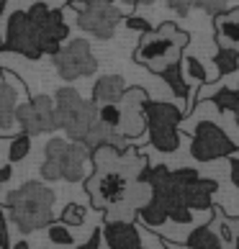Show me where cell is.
I'll list each match as a JSON object with an SVG mask.
<instances>
[{
    "label": "cell",
    "mask_w": 239,
    "mask_h": 249,
    "mask_svg": "<svg viewBox=\"0 0 239 249\" xmlns=\"http://www.w3.org/2000/svg\"><path fill=\"white\" fill-rule=\"evenodd\" d=\"M8 218L18 226L21 234H34L39 229H47V224L54 221V193L41 185V182H23L21 188L8 193L5 198Z\"/></svg>",
    "instance_id": "cell-1"
},
{
    "label": "cell",
    "mask_w": 239,
    "mask_h": 249,
    "mask_svg": "<svg viewBox=\"0 0 239 249\" xmlns=\"http://www.w3.org/2000/svg\"><path fill=\"white\" fill-rule=\"evenodd\" d=\"M188 41H190L188 31H180L175 23L165 21L157 31L149 29L142 34L139 47L134 52V59L144 64V67H149L154 75H160L170 62L180 59V52L188 47Z\"/></svg>",
    "instance_id": "cell-2"
},
{
    "label": "cell",
    "mask_w": 239,
    "mask_h": 249,
    "mask_svg": "<svg viewBox=\"0 0 239 249\" xmlns=\"http://www.w3.org/2000/svg\"><path fill=\"white\" fill-rule=\"evenodd\" d=\"M41 162V178L44 180H67V182H82L88 178V167L93 160V152L82 142H64V139H52L47 144Z\"/></svg>",
    "instance_id": "cell-3"
},
{
    "label": "cell",
    "mask_w": 239,
    "mask_h": 249,
    "mask_svg": "<svg viewBox=\"0 0 239 249\" xmlns=\"http://www.w3.org/2000/svg\"><path fill=\"white\" fill-rule=\"evenodd\" d=\"M98 118L95 100H82L75 88H59L54 95V121L57 128H64L70 142H82V136Z\"/></svg>",
    "instance_id": "cell-4"
},
{
    "label": "cell",
    "mask_w": 239,
    "mask_h": 249,
    "mask_svg": "<svg viewBox=\"0 0 239 249\" xmlns=\"http://www.w3.org/2000/svg\"><path fill=\"white\" fill-rule=\"evenodd\" d=\"M142 113H144V126L154 149L162 154L178 152L180 149L178 124L185 118V113L172 103H157V100H149V98H144Z\"/></svg>",
    "instance_id": "cell-5"
},
{
    "label": "cell",
    "mask_w": 239,
    "mask_h": 249,
    "mask_svg": "<svg viewBox=\"0 0 239 249\" xmlns=\"http://www.w3.org/2000/svg\"><path fill=\"white\" fill-rule=\"evenodd\" d=\"M70 5L77 8V26L95 39H111L124 21V11L113 0H70Z\"/></svg>",
    "instance_id": "cell-6"
},
{
    "label": "cell",
    "mask_w": 239,
    "mask_h": 249,
    "mask_svg": "<svg viewBox=\"0 0 239 249\" xmlns=\"http://www.w3.org/2000/svg\"><path fill=\"white\" fill-rule=\"evenodd\" d=\"M26 13H29L34 29H36V36H39L41 54H54L62 47V41L70 36V29H67L64 16H62V8L49 5L47 0H34L26 8Z\"/></svg>",
    "instance_id": "cell-7"
},
{
    "label": "cell",
    "mask_w": 239,
    "mask_h": 249,
    "mask_svg": "<svg viewBox=\"0 0 239 249\" xmlns=\"http://www.w3.org/2000/svg\"><path fill=\"white\" fill-rule=\"evenodd\" d=\"M0 34H3V49L16 52L26 59H39L41 47H39V36L31 23L29 13L23 11H5V18L0 21Z\"/></svg>",
    "instance_id": "cell-8"
},
{
    "label": "cell",
    "mask_w": 239,
    "mask_h": 249,
    "mask_svg": "<svg viewBox=\"0 0 239 249\" xmlns=\"http://www.w3.org/2000/svg\"><path fill=\"white\" fill-rule=\"evenodd\" d=\"M52 62L57 67V75L67 82L90 77L98 72V59L93 57V49L85 39H72L70 44L59 47L52 54Z\"/></svg>",
    "instance_id": "cell-9"
},
{
    "label": "cell",
    "mask_w": 239,
    "mask_h": 249,
    "mask_svg": "<svg viewBox=\"0 0 239 249\" xmlns=\"http://www.w3.org/2000/svg\"><path fill=\"white\" fill-rule=\"evenodd\" d=\"M170 178L178 188V196L183 200V206H188L190 211H211L214 208L211 196L219 190L216 180L201 178L193 167H180L175 172H170Z\"/></svg>",
    "instance_id": "cell-10"
},
{
    "label": "cell",
    "mask_w": 239,
    "mask_h": 249,
    "mask_svg": "<svg viewBox=\"0 0 239 249\" xmlns=\"http://www.w3.org/2000/svg\"><path fill=\"white\" fill-rule=\"evenodd\" d=\"M237 152V144L226 136L221 126H216L214 121H201L193 131L190 142V154L198 162H214L219 157H232Z\"/></svg>",
    "instance_id": "cell-11"
},
{
    "label": "cell",
    "mask_w": 239,
    "mask_h": 249,
    "mask_svg": "<svg viewBox=\"0 0 239 249\" xmlns=\"http://www.w3.org/2000/svg\"><path fill=\"white\" fill-rule=\"evenodd\" d=\"M85 190L90 196L95 211H103L108 206H116L129 196V175L118 172V170H108V172H95L93 178H85Z\"/></svg>",
    "instance_id": "cell-12"
},
{
    "label": "cell",
    "mask_w": 239,
    "mask_h": 249,
    "mask_svg": "<svg viewBox=\"0 0 239 249\" xmlns=\"http://www.w3.org/2000/svg\"><path fill=\"white\" fill-rule=\"evenodd\" d=\"M16 124L21 126L26 134H52L57 131V121H54V100L49 95H34L26 103H16Z\"/></svg>",
    "instance_id": "cell-13"
},
{
    "label": "cell",
    "mask_w": 239,
    "mask_h": 249,
    "mask_svg": "<svg viewBox=\"0 0 239 249\" xmlns=\"http://www.w3.org/2000/svg\"><path fill=\"white\" fill-rule=\"evenodd\" d=\"M147 93L142 88H134V90H124L121 95V126L118 131L124 136H139L144 131V113H142V103H144Z\"/></svg>",
    "instance_id": "cell-14"
},
{
    "label": "cell",
    "mask_w": 239,
    "mask_h": 249,
    "mask_svg": "<svg viewBox=\"0 0 239 249\" xmlns=\"http://www.w3.org/2000/svg\"><path fill=\"white\" fill-rule=\"evenodd\" d=\"M82 144L88 146L90 152H100V149H113L118 154H126V136L118 131V128L113 126H106L103 121H93V126L85 131V136H82Z\"/></svg>",
    "instance_id": "cell-15"
},
{
    "label": "cell",
    "mask_w": 239,
    "mask_h": 249,
    "mask_svg": "<svg viewBox=\"0 0 239 249\" xmlns=\"http://www.w3.org/2000/svg\"><path fill=\"white\" fill-rule=\"evenodd\" d=\"M106 244L111 249H142L144 242L139 236V229L129 221H108L103 229Z\"/></svg>",
    "instance_id": "cell-16"
},
{
    "label": "cell",
    "mask_w": 239,
    "mask_h": 249,
    "mask_svg": "<svg viewBox=\"0 0 239 249\" xmlns=\"http://www.w3.org/2000/svg\"><path fill=\"white\" fill-rule=\"evenodd\" d=\"M214 23H216V44H219V49L239 52V8L216 13Z\"/></svg>",
    "instance_id": "cell-17"
},
{
    "label": "cell",
    "mask_w": 239,
    "mask_h": 249,
    "mask_svg": "<svg viewBox=\"0 0 239 249\" xmlns=\"http://www.w3.org/2000/svg\"><path fill=\"white\" fill-rule=\"evenodd\" d=\"M126 90V82L121 75H103L95 80L93 85V100L100 106V103H118Z\"/></svg>",
    "instance_id": "cell-18"
},
{
    "label": "cell",
    "mask_w": 239,
    "mask_h": 249,
    "mask_svg": "<svg viewBox=\"0 0 239 249\" xmlns=\"http://www.w3.org/2000/svg\"><path fill=\"white\" fill-rule=\"evenodd\" d=\"M160 77H165V82L172 88V93H175L178 98H190V106L185 110V118H188L196 100H193V93H190V88H188V82H185V72H180V59L178 62H170L167 67L160 72Z\"/></svg>",
    "instance_id": "cell-19"
},
{
    "label": "cell",
    "mask_w": 239,
    "mask_h": 249,
    "mask_svg": "<svg viewBox=\"0 0 239 249\" xmlns=\"http://www.w3.org/2000/svg\"><path fill=\"white\" fill-rule=\"evenodd\" d=\"M16 103H18V90L0 80V128L3 131H8L16 124V116H13Z\"/></svg>",
    "instance_id": "cell-20"
},
{
    "label": "cell",
    "mask_w": 239,
    "mask_h": 249,
    "mask_svg": "<svg viewBox=\"0 0 239 249\" xmlns=\"http://www.w3.org/2000/svg\"><path fill=\"white\" fill-rule=\"evenodd\" d=\"M136 218L149 229H160V226L167 224V208H165L157 198L149 196L144 206H139V211H136Z\"/></svg>",
    "instance_id": "cell-21"
},
{
    "label": "cell",
    "mask_w": 239,
    "mask_h": 249,
    "mask_svg": "<svg viewBox=\"0 0 239 249\" xmlns=\"http://www.w3.org/2000/svg\"><path fill=\"white\" fill-rule=\"evenodd\" d=\"M185 247H190V249H221L224 242L208 224H203V226L193 229V234L185 239Z\"/></svg>",
    "instance_id": "cell-22"
},
{
    "label": "cell",
    "mask_w": 239,
    "mask_h": 249,
    "mask_svg": "<svg viewBox=\"0 0 239 249\" xmlns=\"http://www.w3.org/2000/svg\"><path fill=\"white\" fill-rule=\"evenodd\" d=\"M214 67H216V77L237 72V67H239V52H234V49H219L216 57H214Z\"/></svg>",
    "instance_id": "cell-23"
},
{
    "label": "cell",
    "mask_w": 239,
    "mask_h": 249,
    "mask_svg": "<svg viewBox=\"0 0 239 249\" xmlns=\"http://www.w3.org/2000/svg\"><path fill=\"white\" fill-rule=\"evenodd\" d=\"M211 103H214L219 110H232V113H237L239 110V90L219 88L216 93L211 95Z\"/></svg>",
    "instance_id": "cell-24"
},
{
    "label": "cell",
    "mask_w": 239,
    "mask_h": 249,
    "mask_svg": "<svg viewBox=\"0 0 239 249\" xmlns=\"http://www.w3.org/2000/svg\"><path fill=\"white\" fill-rule=\"evenodd\" d=\"M29 152H31V134L21 131V134H16L11 139V146H8V160H11V162H21V160L29 157Z\"/></svg>",
    "instance_id": "cell-25"
},
{
    "label": "cell",
    "mask_w": 239,
    "mask_h": 249,
    "mask_svg": "<svg viewBox=\"0 0 239 249\" xmlns=\"http://www.w3.org/2000/svg\"><path fill=\"white\" fill-rule=\"evenodd\" d=\"M47 239L54 244V247H72L75 244V236L70 234L67 224H57V221H52V224H47Z\"/></svg>",
    "instance_id": "cell-26"
},
{
    "label": "cell",
    "mask_w": 239,
    "mask_h": 249,
    "mask_svg": "<svg viewBox=\"0 0 239 249\" xmlns=\"http://www.w3.org/2000/svg\"><path fill=\"white\" fill-rule=\"evenodd\" d=\"M98 121H103L106 126L118 128L121 126V106L118 103H100L98 106Z\"/></svg>",
    "instance_id": "cell-27"
},
{
    "label": "cell",
    "mask_w": 239,
    "mask_h": 249,
    "mask_svg": "<svg viewBox=\"0 0 239 249\" xmlns=\"http://www.w3.org/2000/svg\"><path fill=\"white\" fill-rule=\"evenodd\" d=\"M180 62L185 64V72L193 77V80H198V82H203V85H208V82H214V77L206 75V67L201 64L196 57H180Z\"/></svg>",
    "instance_id": "cell-28"
},
{
    "label": "cell",
    "mask_w": 239,
    "mask_h": 249,
    "mask_svg": "<svg viewBox=\"0 0 239 249\" xmlns=\"http://www.w3.org/2000/svg\"><path fill=\"white\" fill-rule=\"evenodd\" d=\"M85 208L77 206V203H67V206L62 208V224L67 226H82L85 224Z\"/></svg>",
    "instance_id": "cell-29"
},
{
    "label": "cell",
    "mask_w": 239,
    "mask_h": 249,
    "mask_svg": "<svg viewBox=\"0 0 239 249\" xmlns=\"http://www.w3.org/2000/svg\"><path fill=\"white\" fill-rule=\"evenodd\" d=\"M214 211H216V213H219V221H221V229H219V236H221V242H224V247H232L234 244V231H232V221H229V218H224L221 216V208H216L214 206Z\"/></svg>",
    "instance_id": "cell-30"
},
{
    "label": "cell",
    "mask_w": 239,
    "mask_h": 249,
    "mask_svg": "<svg viewBox=\"0 0 239 249\" xmlns=\"http://www.w3.org/2000/svg\"><path fill=\"white\" fill-rule=\"evenodd\" d=\"M226 5H229V0H196V8L206 11L208 16H216V13L226 11Z\"/></svg>",
    "instance_id": "cell-31"
},
{
    "label": "cell",
    "mask_w": 239,
    "mask_h": 249,
    "mask_svg": "<svg viewBox=\"0 0 239 249\" xmlns=\"http://www.w3.org/2000/svg\"><path fill=\"white\" fill-rule=\"evenodd\" d=\"M167 221H175V224L185 226V224H190V221H193V211L188 206H178L175 211H170V213H167Z\"/></svg>",
    "instance_id": "cell-32"
},
{
    "label": "cell",
    "mask_w": 239,
    "mask_h": 249,
    "mask_svg": "<svg viewBox=\"0 0 239 249\" xmlns=\"http://www.w3.org/2000/svg\"><path fill=\"white\" fill-rule=\"evenodd\" d=\"M124 23H126V29H129V31H139V34H144V31H149V29H152V23L147 21L144 16H129Z\"/></svg>",
    "instance_id": "cell-33"
},
{
    "label": "cell",
    "mask_w": 239,
    "mask_h": 249,
    "mask_svg": "<svg viewBox=\"0 0 239 249\" xmlns=\"http://www.w3.org/2000/svg\"><path fill=\"white\" fill-rule=\"evenodd\" d=\"M170 5V11H175L178 16H188V11L196 5V0H165Z\"/></svg>",
    "instance_id": "cell-34"
},
{
    "label": "cell",
    "mask_w": 239,
    "mask_h": 249,
    "mask_svg": "<svg viewBox=\"0 0 239 249\" xmlns=\"http://www.w3.org/2000/svg\"><path fill=\"white\" fill-rule=\"evenodd\" d=\"M0 247H11V239H8V216H5V206H0Z\"/></svg>",
    "instance_id": "cell-35"
},
{
    "label": "cell",
    "mask_w": 239,
    "mask_h": 249,
    "mask_svg": "<svg viewBox=\"0 0 239 249\" xmlns=\"http://www.w3.org/2000/svg\"><path fill=\"white\" fill-rule=\"evenodd\" d=\"M100 236H103V229H95V231L93 234H90V239H88V242L85 244H82V247H85V249H98L100 247Z\"/></svg>",
    "instance_id": "cell-36"
},
{
    "label": "cell",
    "mask_w": 239,
    "mask_h": 249,
    "mask_svg": "<svg viewBox=\"0 0 239 249\" xmlns=\"http://www.w3.org/2000/svg\"><path fill=\"white\" fill-rule=\"evenodd\" d=\"M229 164H232V182H234V188L239 190V160L232 157V162H229Z\"/></svg>",
    "instance_id": "cell-37"
},
{
    "label": "cell",
    "mask_w": 239,
    "mask_h": 249,
    "mask_svg": "<svg viewBox=\"0 0 239 249\" xmlns=\"http://www.w3.org/2000/svg\"><path fill=\"white\" fill-rule=\"evenodd\" d=\"M11 167H0V185H3V182H8V180H11Z\"/></svg>",
    "instance_id": "cell-38"
},
{
    "label": "cell",
    "mask_w": 239,
    "mask_h": 249,
    "mask_svg": "<svg viewBox=\"0 0 239 249\" xmlns=\"http://www.w3.org/2000/svg\"><path fill=\"white\" fill-rule=\"evenodd\" d=\"M129 5H147V3H154V0H124Z\"/></svg>",
    "instance_id": "cell-39"
},
{
    "label": "cell",
    "mask_w": 239,
    "mask_h": 249,
    "mask_svg": "<svg viewBox=\"0 0 239 249\" xmlns=\"http://www.w3.org/2000/svg\"><path fill=\"white\" fill-rule=\"evenodd\" d=\"M29 247H31V244L26 242V239H23V242H18V244H16V249H29Z\"/></svg>",
    "instance_id": "cell-40"
},
{
    "label": "cell",
    "mask_w": 239,
    "mask_h": 249,
    "mask_svg": "<svg viewBox=\"0 0 239 249\" xmlns=\"http://www.w3.org/2000/svg\"><path fill=\"white\" fill-rule=\"evenodd\" d=\"M232 247H237V249H239V234L234 236V244H232Z\"/></svg>",
    "instance_id": "cell-41"
},
{
    "label": "cell",
    "mask_w": 239,
    "mask_h": 249,
    "mask_svg": "<svg viewBox=\"0 0 239 249\" xmlns=\"http://www.w3.org/2000/svg\"><path fill=\"white\" fill-rule=\"evenodd\" d=\"M3 8H5V0H0V11H3Z\"/></svg>",
    "instance_id": "cell-42"
},
{
    "label": "cell",
    "mask_w": 239,
    "mask_h": 249,
    "mask_svg": "<svg viewBox=\"0 0 239 249\" xmlns=\"http://www.w3.org/2000/svg\"><path fill=\"white\" fill-rule=\"evenodd\" d=\"M237 124H239V110H237Z\"/></svg>",
    "instance_id": "cell-43"
},
{
    "label": "cell",
    "mask_w": 239,
    "mask_h": 249,
    "mask_svg": "<svg viewBox=\"0 0 239 249\" xmlns=\"http://www.w3.org/2000/svg\"><path fill=\"white\" fill-rule=\"evenodd\" d=\"M0 139H3V134H0Z\"/></svg>",
    "instance_id": "cell-44"
}]
</instances>
